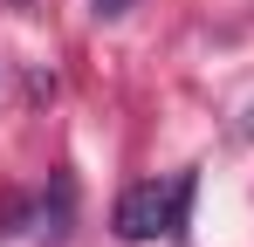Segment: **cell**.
Segmentation results:
<instances>
[{
	"mask_svg": "<svg viewBox=\"0 0 254 247\" xmlns=\"http://www.w3.org/2000/svg\"><path fill=\"white\" fill-rule=\"evenodd\" d=\"M192 199H199V172L186 165L179 179H137L124 185V199L110 213V227H117V241H186L192 234Z\"/></svg>",
	"mask_w": 254,
	"mask_h": 247,
	"instance_id": "obj_1",
	"label": "cell"
},
{
	"mask_svg": "<svg viewBox=\"0 0 254 247\" xmlns=\"http://www.w3.org/2000/svg\"><path fill=\"white\" fill-rule=\"evenodd\" d=\"M69 220H76V179H69V172H55V179H48V192L35 199V227H42V241H62V234H69Z\"/></svg>",
	"mask_w": 254,
	"mask_h": 247,
	"instance_id": "obj_2",
	"label": "cell"
},
{
	"mask_svg": "<svg viewBox=\"0 0 254 247\" xmlns=\"http://www.w3.org/2000/svg\"><path fill=\"white\" fill-rule=\"evenodd\" d=\"M21 227H35V199H28V192H14V199H0V241H14Z\"/></svg>",
	"mask_w": 254,
	"mask_h": 247,
	"instance_id": "obj_3",
	"label": "cell"
},
{
	"mask_svg": "<svg viewBox=\"0 0 254 247\" xmlns=\"http://www.w3.org/2000/svg\"><path fill=\"white\" fill-rule=\"evenodd\" d=\"M130 7H144V0H89V14H96V21H124Z\"/></svg>",
	"mask_w": 254,
	"mask_h": 247,
	"instance_id": "obj_4",
	"label": "cell"
},
{
	"mask_svg": "<svg viewBox=\"0 0 254 247\" xmlns=\"http://www.w3.org/2000/svg\"><path fill=\"white\" fill-rule=\"evenodd\" d=\"M241 137H254V103H248V117H241Z\"/></svg>",
	"mask_w": 254,
	"mask_h": 247,
	"instance_id": "obj_5",
	"label": "cell"
}]
</instances>
